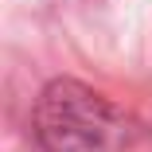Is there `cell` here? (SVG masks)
<instances>
[{"instance_id":"cell-1","label":"cell","mask_w":152,"mask_h":152,"mask_svg":"<svg viewBox=\"0 0 152 152\" xmlns=\"http://www.w3.org/2000/svg\"><path fill=\"white\" fill-rule=\"evenodd\" d=\"M35 129L47 152H109L125 140V117L94 90L55 82L35 109Z\"/></svg>"}]
</instances>
